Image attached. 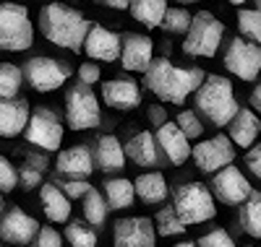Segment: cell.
<instances>
[{
    "label": "cell",
    "mask_w": 261,
    "mask_h": 247,
    "mask_svg": "<svg viewBox=\"0 0 261 247\" xmlns=\"http://www.w3.org/2000/svg\"><path fill=\"white\" fill-rule=\"evenodd\" d=\"M157 146L165 151L167 162L175 167H180L191 159V141L186 138V133L175 122L165 120L162 125H157Z\"/></svg>",
    "instance_id": "obj_17"
},
{
    "label": "cell",
    "mask_w": 261,
    "mask_h": 247,
    "mask_svg": "<svg viewBox=\"0 0 261 247\" xmlns=\"http://www.w3.org/2000/svg\"><path fill=\"white\" fill-rule=\"evenodd\" d=\"M225 68L241 81H256L261 73V44L235 37L225 50Z\"/></svg>",
    "instance_id": "obj_10"
},
{
    "label": "cell",
    "mask_w": 261,
    "mask_h": 247,
    "mask_svg": "<svg viewBox=\"0 0 261 247\" xmlns=\"http://www.w3.org/2000/svg\"><path fill=\"white\" fill-rule=\"evenodd\" d=\"M89 24L92 21H86L79 11L60 3H50L39 11V32L45 34V39L73 52H81Z\"/></svg>",
    "instance_id": "obj_2"
},
{
    "label": "cell",
    "mask_w": 261,
    "mask_h": 247,
    "mask_svg": "<svg viewBox=\"0 0 261 247\" xmlns=\"http://www.w3.org/2000/svg\"><path fill=\"white\" fill-rule=\"evenodd\" d=\"M183 232H186V224L175 216L172 206L157 211V234H162V237H180Z\"/></svg>",
    "instance_id": "obj_34"
},
{
    "label": "cell",
    "mask_w": 261,
    "mask_h": 247,
    "mask_svg": "<svg viewBox=\"0 0 261 247\" xmlns=\"http://www.w3.org/2000/svg\"><path fill=\"white\" fill-rule=\"evenodd\" d=\"M113 242L118 247H151L154 244V224L144 216L120 219L113 227Z\"/></svg>",
    "instance_id": "obj_15"
},
{
    "label": "cell",
    "mask_w": 261,
    "mask_h": 247,
    "mask_svg": "<svg viewBox=\"0 0 261 247\" xmlns=\"http://www.w3.org/2000/svg\"><path fill=\"white\" fill-rule=\"evenodd\" d=\"M238 224L241 229L256 239H261V193L251 190V195L241 203V211H238Z\"/></svg>",
    "instance_id": "obj_26"
},
{
    "label": "cell",
    "mask_w": 261,
    "mask_h": 247,
    "mask_svg": "<svg viewBox=\"0 0 261 247\" xmlns=\"http://www.w3.org/2000/svg\"><path fill=\"white\" fill-rule=\"evenodd\" d=\"M89 188H92V185L86 182V179H68V182L60 185V190L68 195V198H73V200H76V198H84V193L89 190Z\"/></svg>",
    "instance_id": "obj_41"
},
{
    "label": "cell",
    "mask_w": 261,
    "mask_h": 247,
    "mask_svg": "<svg viewBox=\"0 0 261 247\" xmlns=\"http://www.w3.org/2000/svg\"><path fill=\"white\" fill-rule=\"evenodd\" d=\"M230 130V141L241 148H248L251 143H256L258 133H261V120L256 117V112L248 107H238V112L230 117V122L225 125Z\"/></svg>",
    "instance_id": "obj_21"
},
{
    "label": "cell",
    "mask_w": 261,
    "mask_h": 247,
    "mask_svg": "<svg viewBox=\"0 0 261 247\" xmlns=\"http://www.w3.org/2000/svg\"><path fill=\"white\" fill-rule=\"evenodd\" d=\"M92 156H94V164L102 172H120L125 167V151L115 136H99Z\"/></svg>",
    "instance_id": "obj_23"
},
{
    "label": "cell",
    "mask_w": 261,
    "mask_h": 247,
    "mask_svg": "<svg viewBox=\"0 0 261 247\" xmlns=\"http://www.w3.org/2000/svg\"><path fill=\"white\" fill-rule=\"evenodd\" d=\"M34 244H39V247H60L63 244V237H60L58 229H53V224H50V227H39L37 229Z\"/></svg>",
    "instance_id": "obj_37"
},
{
    "label": "cell",
    "mask_w": 261,
    "mask_h": 247,
    "mask_svg": "<svg viewBox=\"0 0 261 247\" xmlns=\"http://www.w3.org/2000/svg\"><path fill=\"white\" fill-rule=\"evenodd\" d=\"M204 76L206 73L201 68H178L167 57H151L144 71V86L167 104H183L204 81Z\"/></svg>",
    "instance_id": "obj_1"
},
{
    "label": "cell",
    "mask_w": 261,
    "mask_h": 247,
    "mask_svg": "<svg viewBox=\"0 0 261 247\" xmlns=\"http://www.w3.org/2000/svg\"><path fill=\"white\" fill-rule=\"evenodd\" d=\"M134 182L130 179H107L105 182V200H107V208H115V211H123V208H130L134 206Z\"/></svg>",
    "instance_id": "obj_28"
},
{
    "label": "cell",
    "mask_w": 261,
    "mask_h": 247,
    "mask_svg": "<svg viewBox=\"0 0 261 247\" xmlns=\"http://www.w3.org/2000/svg\"><path fill=\"white\" fill-rule=\"evenodd\" d=\"M39 224L34 216H29L21 206H11L0 211V239L11 244H29L34 242V234Z\"/></svg>",
    "instance_id": "obj_13"
},
{
    "label": "cell",
    "mask_w": 261,
    "mask_h": 247,
    "mask_svg": "<svg viewBox=\"0 0 261 247\" xmlns=\"http://www.w3.org/2000/svg\"><path fill=\"white\" fill-rule=\"evenodd\" d=\"M102 99L107 107L128 112V109H136L141 104V88L130 78H113V81L102 83Z\"/></svg>",
    "instance_id": "obj_19"
},
{
    "label": "cell",
    "mask_w": 261,
    "mask_h": 247,
    "mask_svg": "<svg viewBox=\"0 0 261 247\" xmlns=\"http://www.w3.org/2000/svg\"><path fill=\"white\" fill-rule=\"evenodd\" d=\"M27 164H32V167H37V169H45V167H47V159H42V156H29Z\"/></svg>",
    "instance_id": "obj_46"
},
{
    "label": "cell",
    "mask_w": 261,
    "mask_h": 247,
    "mask_svg": "<svg viewBox=\"0 0 261 247\" xmlns=\"http://www.w3.org/2000/svg\"><path fill=\"white\" fill-rule=\"evenodd\" d=\"M81 50L89 55L92 60L115 63L120 57V37L115 32H110V29H105L102 24H89Z\"/></svg>",
    "instance_id": "obj_14"
},
{
    "label": "cell",
    "mask_w": 261,
    "mask_h": 247,
    "mask_svg": "<svg viewBox=\"0 0 261 247\" xmlns=\"http://www.w3.org/2000/svg\"><path fill=\"white\" fill-rule=\"evenodd\" d=\"M102 78V71H99V65H94V63H84L81 68H79V81H84V83H97Z\"/></svg>",
    "instance_id": "obj_42"
},
{
    "label": "cell",
    "mask_w": 261,
    "mask_h": 247,
    "mask_svg": "<svg viewBox=\"0 0 261 247\" xmlns=\"http://www.w3.org/2000/svg\"><path fill=\"white\" fill-rule=\"evenodd\" d=\"M29 120V102L3 97L0 99V138H16L21 136Z\"/></svg>",
    "instance_id": "obj_20"
},
{
    "label": "cell",
    "mask_w": 261,
    "mask_h": 247,
    "mask_svg": "<svg viewBox=\"0 0 261 247\" xmlns=\"http://www.w3.org/2000/svg\"><path fill=\"white\" fill-rule=\"evenodd\" d=\"M154 57V42L146 34H125L120 37V63L125 71L144 73Z\"/></svg>",
    "instance_id": "obj_16"
},
{
    "label": "cell",
    "mask_w": 261,
    "mask_h": 247,
    "mask_svg": "<svg viewBox=\"0 0 261 247\" xmlns=\"http://www.w3.org/2000/svg\"><path fill=\"white\" fill-rule=\"evenodd\" d=\"M238 32L246 39L261 44V11L258 8H241L238 11Z\"/></svg>",
    "instance_id": "obj_30"
},
{
    "label": "cell",
    "mask_w": 261,
    "mask_h": 247,
    "mask_svg": "<svg viewBox=\"0 0 261 247\" xmlns=\"http://www.w3.org/2000/svg\"><path fill=\"white\" fill-rule=\"evenodd\" d=\"M199 244H201V247H232L235 242H232V237H230L225 229H212V232H206V234L199 239Z\"/></svg>",
    "instance_id": "obj_38"
},
{
    "label": "cell",
    "mask_w": 261,
    "mask_h": 247,
    "mask_svg": "<svg viewBox=\"0 0 261 247\" xmlns=\"http://www.w3.org/2000/svg\"><path fill=\"white\" fill-rule=\"evenodd\" d=\"M253 3H256V8H258V11H261V0H253Z\"/></svg>",
    "instance_id": "obj_49"
},
{
    "label": "cell",
    "mask_w": 261,
    "mask_h": 247,
    "mask_svg": "<svg viewBox=\"0 0 261 247\" xmlns=\"http://www.w3.org/2000/svg\"><path fill=\"white\" fill-rule=\"evenodd\" d=\"M227 3H232V6H243L246 0H227Z\"/></svg>",
    "instance_id": "obj_47"
},
{
    "label": "cell",
    "mask_w": 261,
    "mask_h": 247,
    "mask_svg": "<svg viewBox=\"0 0 261 247\" xmlns=\"http://www.w3.org/2000/svg\"><path fill=\"white\" fill-rule=\"evenodd\" d=\"M65 242L76 247H94L97 244V232L94 227H86L81 221H71L65 227Z\"/></svg>",
    "instance_id": "obj_33"
},
{
    "label": "cell",
    "mask_w": 261,
    "mask_h": 247,
    "mask_svg": "<svg viewBox=\"0 0 261 247\" xmlns=\"http://www.w3.org/2000/svg\"><path fill=\"white\" fill-rule=\"evenodd\" d=\"M246 167L251 169V174L256 179H261V143H251L248 146V153H246Z\"/></svg>",
    "instance_id": "obj_40"
},
{
    "label": "cell",
    "mask_w": 261,
    "mask_h": 247,
    "mask_svg": "<svg viewBox=\"0 0 261 247\" xmlns=\"http://www.w3.org/2000/svg\"><path fill=\"white\" fill-rule=\"evenodd\" d=\"M251 109L261 115V81L256 83V88L251 91Z\"/></svg>",
    "instance_id": "obj_44"
},
{
    "label": "cell",
    "mask_w": 261,
    "mask_h": 247,
    "mask_svg": "<svg viewBox=\"0 0 261 247\" xmlns=\"http://www.w3.org/2000/svg\"><path fill=\"white\" fill-rule=\"evenodd\" d=\"M212 190H214V198H220V203H225V206H241L243 200L251 195L253 188L248 182V177L238 167L225 164L222 169L214 172Z\"/></svg>",
    "instance_id": "obj_11"
},
{
    "label": "cell",
    "mask_w": 261,
    "mask_h": 247,
    "mask_svg": "<svg viewBox=\"0 0 261 247\" xmlns=\"http://www.w3.org/2000/svg\"><path fill=\"white\" fill-rule=\"evenodd\" d=\"M123 151H125V159H130L139 167H157V162H160L157 141H154V136H151L149 130L130 136V141L123 146Z\"/></svg>",
    "instance_id": "obj_22"
},
{
    "label": "cell",
    "mask_w": 261,
    "mask_h": 247,
    "mask_svg": "<svg viewBox=\"0 0 261 247\" xmlns=\"http://www.w3.org/2000/svg\"><path fill=\"white\" fill-rule=\"evenodd\" d=\"M165 8H167V0H130L128 3L130 16H134L139 24H144L146 29L160 26V21L165 16Z\"/></svg>",
    "instance_id": "obj_27"
},
{
    "label": "cell",
    "mask_w": 261,
    "mask_h": 247,
    "mask_svg": "<svg viewBox=\"0 0 261 247\" xmlns=\"http://www.w3.org/2000/svg\"><path fill=\"white\" fill-rule=\"evenodd\" d=\"M84 219L89 221L92 227H102L107 221V200L94 188H89L84 193Z\"/></svg>",
    "instance_id": "obj_29"
},
{
    "label": "cell",
    "mask_w": 261,
    "mask_h": 247,
    "mask_svg": "<svg viewBox=\"0 0 261 247\" xmlns=\"http://www.w3.org/2000/svg\"><path fill=\"white\" fill-rule=\"evenodd\" d=\"M39 182H42V169H37V167H32V164H27L24 169H21L18 185L24 188V190H32V188H37Z\"/></svg>",
    "instance_id": "obj_39"
},
{
    "label": "cell",
    "mask_w": 261,
    "mask_h": 247,
    "mask_svg": "<svg viewBox=\"0 0 261 247\" xmlns=\"http://www.w3.org/2000/svg\"><path fill=\"white\" fill-rule=\"evenodd\" d=\"M225 34V24L220 18H214L209 11H199L191 16V26L186 32L183 52L191 57H214L220 50V42Z\"/></svg>",
    "instance_id": "obj_6"
},
{
    "label": "cell",
    "mask_w": 261,
    "mask_h": 247,
    "mask_svg": "<svg viewBox=\"0 0 261 247\" xmlns=\"http://www.w3.org/2000/svg\"><path fill=\"white\" fill-rule=\"evenodd\" d=\"M21 83H24V76H21L18 65L0 63V99L3 97H16Z\"/></svg>",
    "instance_id": "obj_31"
},
{
    "label": "cell",
    "mask_w": 261,
    "mask_h": 247,
    "mask_svg": "<svg viewBox=\"0 0 261 247\" xmlns=\"http://www.w3.org/2000/svg\"><path fill=\"white\" fill-rule=\"evenodd\" d=\"M193 107L214 125L225 128L238 112V102L232 94V83L222 76H204V81L193 91Z\"/></svg>",
    "instance_id": "obj_3"
},
{
    "label": "cell",
    "mask_w": 261,
    "mask_h": 247,
    "mask_svg": "<svg viewBox=\"0 0 261 247\" xmlns=\"http://www.w3.org/2000/svg\"><path fill=\"white\" fill-rule=\"evenodd\" d=\"M191 156L201 172H217L225 164H232L235 148L227 136H214V138H206V141H199L196 146H191Z\"/></svg>",
    "instance_id": "obj_12"
},
{
    "label": "cell",
    "mask_w": 261,
    "mask_h": 247,
    "mask_svg": "<svg viewBox=\"0 0 261 247\" xmlns=\"http://www.w3.org/2000/svg\"><path fill=\"white\" fill-rule=\"evenodd\" d=\"M39 200H42V208H45V216L53 224H65L71 219V198L65 195L58 185H53V182L42 185Z\"/></svg>",
    "instance_id": "obj_24"
},
{
    "label": "cell",
    "mask_w": 261,
    "mask_h": 247,
    "mask_svg": "<svg viewBox=\"0 0 261 247\" xmlns=\"http://www.w3.org/2000/svg\"><path fill=\"white\" fill-rule=\"evenodd\" d=\"M175 125L186 133V138H188V141H199V138H201V133H204V125H201L199 115H196L193 109H183V112H178Z\"/></svg>",
    "instance_id": "obj_35"
},
{
    "label": "cell",
    "mask_w": 261,
    "mask_h": 247,
    "mask_svg": "<svg viewBox=\"0 0 261 247\" xmlns=\"http://www.w3.org/2000/svg\"><path fill=\"white\" fill-rule=\"evenodd\" d=\"M21 76L24 81L39 94H47V91H55L60 88L65 81L71 78V65H65L63 60H55V57H32L21 65Z\"/></svg>",
    "instance_id": "obj_8"
},
{
    "label": "cell",
    "mask_w": 261,
    "mask_h": 247,
    "mask_svg": "<svg viewBox=\"0 0 261 247\" xmlns=\"http://www.w3.org/2000/svg\"><path fill=\"white\" fill-rule=\"evenodd\" d=\"M65 122L73 130H89L99 125V102L89 83L79 81L65 91Z\"/></svg>",
    "instance_id": "obj_7"
},
{
    "label": "cell",
    "mask_w": 261,
    "mask_h": 247,
    "mask_svg": "<svg viewBox=\"0 0 261 247\" xmlns=\"http://www.w3.org/2000/svg\"><path fill=\"white\" fill-rule=\"evenodd\" d=\"M55 169L58 174L68 177V179H86L92 172H94V156H92V148L89 146H71L60 151L58 162H55Z\"/></svg>",
    "instance_id": "obj_18"
},
{
    "label": "cell",
    "mask_w": 261,
    "mask_h": 247,
    "mask_svg": "<svg viewBox=\"0 0 261 247\" xmlns=\"http://www.w3.org/2000/svg\"><path fill=\"white\" fill-rule=\"evenodd\" d=\"M0 211H3V193H0Z\"/></svg>",
    "instance_id": "obj_48"
},
{
    "label": "cell",
    "mask_w": 261,
    "mask_h": 247,
    "mask_svg": "<svg viewBox=\"0 0 261 247\" xmlns=\"http://www.w3.org/2000/svg\"><path fill=\"white\" fill-rule=\"evenodd\" d=\"M160 26L167 34H186L191 26V13L186 8H165V16L160 21Z\"/></svg>",
    "instance_id": "obj_32"
},
{
    "label": "cell",
    "mask_w": 261,
    "mask_h": 247,
    "mask_svg": "<svg viewBox=\"0 0 261 247\" xmlns=\"http://www.w3.org/2000/svg\"><path fill=\"white\" fill-rule=\"evenodd\" d=\"M102 3H105V6H110V8H115V11H125L130 0H102Z\"/></svg>",
    "instance_id": "obj_45"
},
{
    "label": "cell",
    "mask_w": 261,
    "mask_h": 247,
    "mask_svg": "<svg viewBox=\"0 0 261 247\" xmlns=\"http://www.w3.org/2000/svg\"><path fill=\"white\" fill-rule=\"evenodd\" d=\"M178 3H196V0H178Z\"/></svg>",
    "instance_id": "obj_50"
},
{
    "label": "cell",
    "mask_w": 261,
    "mask_h": 247,
    "mask_svg": "<svg viewBox=\"0 0 261 247\" xmlns=\"http://www.w3.org/2000/svg\"><path fill=\"white\" fill-rule=\"evenodd\" d=\"M172 211L186 227L212 221L217 213L214 195L201 182H183L172 190Z\"/></svg>",
    "instance_id": "obj_4"
},
{
    "label": "cell",
    "mask_w": 261,
    "mask_h": 247,
    "mask_svg": "<svg viewBox=\"0 0 261 247\" xmlns=\"http://www.w3.org/2000/svg\"><path fill=\"white\" fill-rule=\"evenodd\" d=\"M34 44L29 11L18 3H0V52H24Z\"/></svg>",
    "instance_id": "obj_5"
},
{
    "label": "cell",
    "mask_w": 261,
    "mask_h": 247,
    "mask_svg": "<svg viewBox=\"0 0 261 247\" xmlns=\"http://www.w3.org/2000/svg\"><path fill=\"white\" fill-rule=\"evenodd\" d=\"M149 120L154 122V128H157V125H162V122L167 120L165 109H162V107H157V104H154V107H149Z\"/></svg>",
    "instance_id": "obj_43"
},
{
    "label": "cell",
    "mask_w": 261,
    "mask_h": 247,
    "mask_svg": "<svg viewBox=\"0 0 261 247\" xmlns=\"http://www.w3.org/2000/svg\"><path fill=\"white\" fill-rule=\"evenodd\" d=\"M16 185H18L16 167L6 159V156H0V193H11Z\"/></svg>",
    "instance_id": "obj_36"
},
{
    "label": "cell",
    "mask_w": 261,
    "mask_h": 247,
    "mask_svg": "<svg viewBox=\"0 0 261 247\" xmlns=\"http://www.w3.org/2000/svg\"><path fill=\"white\" fill-rule=\"evenodd\" d=\"M134 193L144 200V203L154 206V203H162L167 198V179L162 172H146V174H139L136 177V185H134Z\"/></svg>",
    "instance_id": "obj_25"
},
{
    "label": "cell",
    "mask_w": 261,
    "mask_h": 247,
    "mask_svg": "<svg viewBox=\"0 0 261 247\" xmlns=\"http://www.w3.org/2000/svg\"><path fill=\"white\" fill-rule=\"evenodd\" d=\"M21 133H24V138L32 146H39L45 151H58L63 143V122L55 115V109H50L45 104L29 112V120Z\"/></svg>",
    "instance_id": "obj_9"
}]
</instances>
